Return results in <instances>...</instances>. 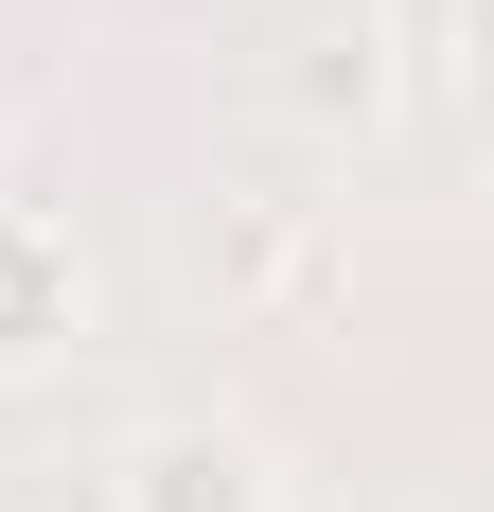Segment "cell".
Instances as JSON below:
<instances>
[{
  "label": "cell",
  "instance_id": "cell-1",
  "mask_svg": "<svg viewBox=\"0 0 494 512\" xmlns=\"http://www.w3.org/2000/svg\"><path fill=\"white\" fill-rule=\"evenodd\" d=\"M106 512H283V460L247 424H142L106 460Z\"/></svg>",
  "mask_w": 494,
  "mask_h": 512
},
{
  "label": "cell",
  "instance_id": "cell-2",
  "mask_svg": "<svg viewBox=\"0 0 494 512\" xmlns=\"http://www.w3.org/2000/svg\"><path fill=\"white\" fill-rule=\"evenodd\" d=\"M71 336H89V248H71V212L0 195V389H18V371H53Z\"/></svg>",
  "mask_w": 494,
  "mask_h": 512
},
{
  "label": "cell",
  "instance_id": "cell-3",
  "mask_svg": "<svg viewBox=\"0 0 494 512\" xmlns=\"http://www.w3.org/2000/svg\"><path fill=\"white\" fill-rule=\"evenodd\" d=\"M389 18H353V36H318V71H300V106H318V124H389Z\"/></svg>",
  "mask_w": 494,
  "mask_h": 512
}]
</instances>
